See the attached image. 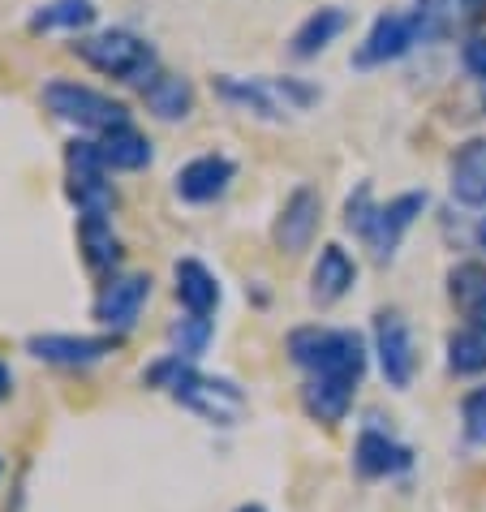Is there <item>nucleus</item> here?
<instances>
[{
	"label": "nucleus",
	"instance_id": "obj_1",
	"mask_svg": "<svg viewBox=\"0 0 486 512\" xmlns=\"http://www.w3.org/2000/svg\"><path fill=\"white\" fill-rule=\"evenodd\" d=\"M142 383H147V388L168 392L181 409H190V414H198L211 426H233L241 418V409H246V396H241V388L233 379L203 375L194 362L177 358V353L155 358L147 371H142Z\"/></svg>",
	"mask_w": 486,
	"mask_h": 512
},
{
	"label": "nucleus",
	"instance_id": "obj_2",
	"mask_svg": "<svg viewBox=\"0 0 486 512\" xmlns=\"http://www.w3.org/2000/svg\"><path fill=\"white\" fill-rule=\"evenodd\" d=\"M284 353L297 371H306V379H336L349 383V388H362L366 379V336L353 332V327H293L289 340H284Z\"/></svg>",
	"mask_w": 486,
	"mask_h": 512
},
{
	"label": "nucleus",
	"instance_id": "obj_3",
	"mask_svg": "<svg viewBox=\"0 0 486 512\" xmlns=\"http://www.w3.org/2000/svg\"><path fill=\"white\" fill-rule=\"evenodd\" d=\"M426 203H431L426 190H405V194L388 198V203H375L370 186H357L345 198V229L353 237H362V246L375 254V263H392L405 233L426 211Z\"/></svg>",
	"mask_w": 486,
	"mask_h": 512
},
{
	"label": "nucleus",
	"instance_id": "obj_4",
	"mask_svg": "<svg viewBox=\"0 0 486 512\" xmlns=\"http://www.w3.org/2000/svg\"><path fill=\"white\" fill-rule=\"evenodd\" d=\"M74 56L82 65H91L95 74H104L112 82H125V87H138V91L160 74V52H155V44L134 35V31H125V26L78 35Z\"/></svg>",
	"mask_w": 486,
	"mask_h": 512
},
{
	"label": "nucleus",
	"instance_id": "obj_5",
	"mask_svg": "<svg viewBox=\"0 0 486 512\" xmlns=\"http://www.w3.org/2000/svg\"><path fill=\"white\" fill-rule=\"evenodd\" d=\"M211 91L224 104H233L241 112L259 121H284L289 112H306L323 99V91L314 82L302 78H237V74H220L211 78Z\"/></svg>",
	"mask_w": 486,
	"mask_h": 512
},
{
	"label": "nucleus",
	"instance_id": "obj_6",
	"mask_svg": "<svg viewBox=\"0 0 486 512\" xmlns=\"http://www.w3.org/2000/svg\"><path fill=\"white\" fill-rule=\"evenodd\" d=\"M39 99H44V108L61 125H74V130L95 134V138L117 130V125H130V108H125L121 99H112L108 91H95L87 82H74V78L44 82Z\"/></svg>",
	"mask_w": 486,
	"mask_h": 512
},
{
	"label": "nucleus",
	"instance_id": "obj_7",
	"mask_svg": "<svg viewBox=\"0 0 486 512\" xmlns=\"http://www.w3.org/2000/svg\"><path fill=\"white\" fill-rule=\"evenodd\" d=\"M108 177L112 173L99 160L95 138H74L65 147V198L78 216H112L117 211V186Z\"/></svg>",
	"mask_w": 486,
	"mask_h": 512
},
{
	"label": "nucleus",
	"instance_id": "obj_8",
	"mask_svg": "<svg viewBox=\"0 0 486 512\" xmlns=\"http://www.w3.org/2000/svg\"><path fill=\"white\" fill-rule=\"evenodd\" d=\"M426 22L422 13H379L375 22H370V31L362 35V44L353 52V65L357 69H379V65H392L400 56H409L418 44H426Z\"/></svg>",
	"mask_w": 486,
	"mask_h": 512
},
{
	"label": "nucleus",
	"instance_id": "obj_9",
	"mask_svg": "<svg viewBox=\"0 0 486 512\" xmlns=\"http://www.w3.org/2000/svg\"><path fill=\"white\" fill-rule=\"evenodd\" d=\"M151 302V276L147 272H117L99 284L95 302H91V319L99 327H108L112 336H125L138 323V315Z\"/></svg>",
	"mask_w": 486,
	"mask_h": 512
},
{
	"label": "nucleus",
	"instance_id": "obj_10",
	"mask_svg": "<svg viewBox=\"0 0 486 512\" xmlns=\"http://www.w3.org/2000/svg\"><path fill=\"white\" fill-rule=\"evenodd\" d=\"M375 358L379 371L388 379V388L405 392L413 383V371H418V349H413V327L400 315L396 306L375 310Z\"/></svg>",
	"mask_w": 486,
	"mask_h": 512
},
{
	"label": "nucleus",
	"instance_id": "obj_11",
	"mask_svg": "<svg viewBox=\"0 0 486 512\" xmlns=\"http://www.w3.org/2000/svg\"><path fill=\"white\" fill-rule=\"evenodd\" d=\"M117 349V336H74V332H35L26 336V353L61 371H87Z\"/></svg>",
	"mask_w": 486,
	"mask_h": 512
},
{
	"label": "nucleus",
	"instance_id": "obj_12",
	"mask_svg": "<svg viewBox=\"0 0 486 512\" xmlns=\"http://www.w3.org/2000/svg\"><path fill=\"white\" fill-rule=\"evenodd\" d=\"M233 181H237V164L220 151H207V155H194V160H185L177 168L173 190H177L181 203L207 207V203H216V198H224Z\"/></svg>",
	"mask_w": 486,
	"mask_h": 512
},
{
	"label": "nucleus",
	"instance_id": "obj_13",
	"mask_svg": "<svg viewBox=\"0 0 486 512\" xmlns=\"http://www.w3.org/2000/svg\"><path fill=\"white\" fill-rule=\"evenodd\" d=\"M319 220H323V198H319V190H314V186H297L280 203L276 224H271V241H276V250H284V254L310 250L314 233H319Z\"/></svg>",
	"mask_w": 486,
	"mask_h": 512
},
{
	"label": "nucleus",
	"instance_id": "obj_14",
	"mask_svg": "<svg viewBox=\"0 0 486 512\" xmlns=\"http://www.w3.org/2000/svg\"><path fill=\"white\" fill-rule=\"evenodd\" d=\"M409 465H413V452L400 444L396 435L379 431V426H366V431L357 435V444H353V469L362 478H396V474H405Z\"/></svg>",
	"mask_w": 486,
	"mask_h": 512
},
{
	"label": "nucleus",
	"instance_id": "obj_15",
	"mask_svg": "<svg viewBox=\"0 0 486 512\" xmlns=\"http://www.w3.org/2000/svg\"><path fill=\"white\" fill-rule=\"evenodd\" d=\"M357 284V263L345 246H336V241H327L319 250V259H314V272H310V302L314 306H336L345 302Z\"/></svg>",
	"mask_w": 486,
	"mask_h": 512
},
{
	"label": "nucleus",
	"instance_id": "obj_16",
	"mask_svg": "<svg viewBox=\"0 0 486 512\" xmlns=\"http://www.w3.org/2000/svg\"><path fill=\"white\" fill-rule=\"evenodd\" d=\"M173 293H177V302L185 306V315H216L220 310V297H224V289H220V280H216V272L203 263V259H177V267H173Z\"/></svg>",
	"mask_w": 486,
	"mask_h": 512
},
{
	"label": "nucleus",
	"instance_id": "obj_17",
	"mask_svg": "<svg viewBox=\"0 0 486 512\" xmlns=\"http://www.w3.org/2000/svg\"><path fill=\"white\" fill-rule=\"evenodd\" d=\"M452 198L465 207H486V138H469L448 164Z\"/></svg>",
	"mask_w": 486,
	"mask_h": 512
},
{
	"label": "nucleus",
	"instance_id": "obj_18",
	"mask_svg": "<svg viewBox=\"0 0 486 512\" xmlns=\"http://www.w3.org/2000/svg\"><path fill=\"white\" fill-rule=\"evenodd\" d=\"M78 250H82V263L91 267L95 276H117V263H121V237L112 229V216H78Z\"/></svg>",
	"mask_w": 486,
	"mask_h": 512
},
{
	"label": "nucleus",
	"instance_id": "obj_19",
	"mask_svg": "<svg viewBox=\"0 0 486 512\" xmlns=\"http://www.w3.org/2000/svg\"><path fill=\"white\" fill-rule=\"evenodd\" d=\"M95 151H99V160H104L108 173H142V168L151 164V138L142 134L134 121L99 134Z\"/></svg>",
	"mask_w": 486,
	"mask_h": 512
},
{
	"label": "nucleus",
	"instance_id": "obj_20",
	"mask_svg": "<svg viewBox=\"0 0 486 512\" xmlns=\"http://www.w3.org/2000/svg\"><path fill=\"white\" fill-rule=\"evenodd\" d=\"M345 31H349V9L323 5V9H314L310 18H302V26H297L293 39H289V52L297 56V61H310V56L332 48Z\"/></svg>",
	"mask_w": 486,
	"mask_h": 512
},
{
	"label": "nucleus",
	"instance_id": "obj_21",
	"mask_svg": "<svg viewBox=\"0 0 486 512\" xmlns=\"http://www.w3.org/2000/svg\"><path fill=\"white\" fill-rule=\"evenodd\" d=\"M142 104L155 121H185L194 112V82L173 69H160L147 87H142Z\"/></svg>",
	"mask_w": 486,
	"mask_h": 512
},
{
	"label": "nucleus",
	"instance_id": "obj_22",
	"mask_svg": "<svg viewBox=\"0 0 486 512\" xmlns=\"http://www.w3.org/2000/svg\"><path fill=\"white\" fill-rule=\"evenodd\" d=\"M448 302L465 327L486 332V263H456L448 272Z\"/></svg>",
	"mask_w": 486,
	"mask_h": 512
},
{
	"label": "nucleus",
	"instance_id": "obj_23",
	"mask_svg": "<svg viewBox=\"0 0 486 512\" xmlns=\"http://www.w3.org/2000/svg\"><path fill=\"white\" fill-rule=\"evenodd\" d=\"M99 18L95 0H48L31 13V31L35 35H52V31H69V35H91V26Z\"/></svg>",
	"mask_w": 486,
	"mask_h": 512
},
{
	"label": "nucleus",
	"instance_id": "obj_24",
	"mask_svg": "<svg viewBox=\"0 0 486 512\" xmlns=\"http://www.w3.org/2000/svg\"><path fill=\"white\" fill-rule=\"evenodd\" d=\"M353 396H357V388H349V383H336V379H306L302 383V409L314 422H323V426L345 422L349 409H353Z\"/></svg>",
	"mask_w": 486,
	"mask_h": 512
},
{
	"label": "nucleus",
	"instance_id": "obj_25",
	"mask_svg": "<svg viewBox=\"0 0 486 512\" xmlns=\"http://www.w3.org/2000/svg\"><path fill=\"white\" fill-rule=\"evenodd\" d=\"M443 353H448V371L452 375H486V332L482 327H456L443 340Z\"/></svg>",
	"mask_w": 486,
	"mask_h": 512
},
{
	"label": "nucleus",
	"instance_id": "obj_26",
	"mask_svg": "<svg viewBox=\"0 0 486 512\" xmlns=\"http://www.w3.org/2000/svg\"><path fill=\"white\" fill-rule=\"evenodd\" d=\"M211 336H216V323L207 315H185L168 327V353H177L185 362H198L211 345Z\"/></svg>",
	"mask_w": 486,
	"mask_h": 512
},
{
	"label": "nucleus",
	"instance_id": "obj_27",
	"mask_svg": "<svg viewBox=\"0 0 486 512\" xmlns=\"http://www.w3.org/2000/svg\"><path fill=\"white\" fill-rule=\"evenodd\" d=\"M461 422H465V435L474 439V444L486 448V388L465 392V401H461Z\"/></svg>",
	"mask_w": 486,
	"mask_h": 512
},
{
	"label": "nucleus",
	"instance_id": "obj_28",
	"mask_svg": "<svg viewBox=\"0 0 486 512\" xmlns=\"http://www.w3.org/2000/svg\"><path fill=\"white\" fill-rule=\"evenodd\" d=\"M461 65H465V74H469V78L486 82V35L465 39V44H461Z\"/></svg>",
	"mask_w": 486,
	"mask_h": 512
},
{
	"label": "nucleus",
	"instance_id": "obj_29",
	"mask_svg": "<svg viewBox=\"0 0 486 512\" xmlns=\"http://www.w3.org/2000/svg\"><path fill=\"white\" fill-rule=\"evenodd\" d=\"M461 5L465 18H474V22H486V0H456Z\"/></svg>",
	"mask_w": 486,
	"mask_h": 512
},
{
	"label": "nucleus",
	"instance_id": "obj_30",
	"mask_svg": "<svg viewBox=\"0 0 486 512\" xmlns=\"http://www.w3.org/2000/svg\"><path fill=\"white\" fill-rule=\"evenodd\" d=\"M13 392V375H9V366L0 362V401H5V396Z\"/></svg>",
	"mask_w": 486,
	"mask_h": 512
},
{
	"label": "nucleus",
	"instance_id": "obj_31",
	"mask_svg": "<svg viewBox=\"0 0 486 512\" xmlns=\"http://www.w3.org/2000/svg\"><path fill=\"white\" fill-rule=\"evenodd\" d=\"M474 241H478V250H486V216L478 220V229H474Z\"/></svg>",
	"mask_w": 486,
	"mask_h": 512
},
{
	"label": "nucleus",
	"instance_id": "obj_32",
	"mask_svg": "<svg viewBox=\"0 0 486 512\" xmlns=\"http://www.w3.org/2000/svg\"><path fill=\"white\" fill-rule=\"evenodd\" d=\"M237 512H267V508H263V504H241Z\"/></svg>",
	"mask_w": 486,
	"mask_h": 512
},
{
	"label": "nucleus",
	"instance_id": "obj_33",
	"mask_svg": "<svg viewBox=\"0 0 486 512\" xmlns=\"http://www.w3.org/2000/svg\"><path fill=\"white\" fill-rule=\"evenodd\" d=\"M0 469H5V461H0Z\"/></svg>",
	"mask_w": 486,
	"mask_h": 512
}]
</instances>
